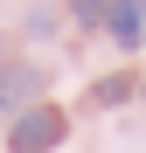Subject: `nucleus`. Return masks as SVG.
<instances>
[{"instance_id": "2", "label": "nucleus", "mask_w": 146, "mask_h": 153, "mask_svg": "<svg viewBox=\"0 0 146 153\" xmlns=\"http://www.w3.org/2000/svg\"><path fill=\"white\" fill-rule=\"evenodd\" d=\"M28 105H42V76L28 63H7L0 70V118H21Z\"/></svg>"}, {"instance_id": "5", "label": "nucleus", "mask_w": 146, "mask_h": 153, "mask_svg": "<svg viewBox=\"0 0 146 153\" xmlns=\"http://www.w3.org/2000/svg\"><path fill=\"white\" fill-rule=\"evenodd\" d=\"M70 14H77V21H97V14H104V0H70Z\"/></svg>"}, {"instance_id": "4", "label": "nucleus", "mask_w": 146, "mask_h": 153, "mask_svg": "<svg viewBox=\"0 0 146 153\" xmlns=\"http://www.w3.org/2000/svg\"><path fill=\"white\" fill-rule=\"evenodd\" d=\"M132 97V76H97L90 84V105H125Z\"/></svg>"}, {"instance_id": "1", "label": "nucleus", "mask_w": 146, "mask_h": 153, "mask_svg": "<svg viewBox=\"0 0 146 153\" xmlns=\"http://www.w3.org/2000/svg\"><path fill=\"white\" fill-rule=\"evenodd\" d=\"M63 132H70V118H63L56 105H28V111L14 118L7 146H14V153H56V146H63Z\"/></svg>"}, {"instance_id": "3", "label": "nucleus", "mask_w": 146, "mask_h": 153, "mask_svg": "<svg viewBox=\"0 0 146 153\" xmlns=\"http://www.w3.org/2000/svg\"><path fill=\"white\" fill-rule=\"evenodd\" d=\"M104 21H111V42H118V49H139V35H146V0H111Z\"/></svg>"}]
</instances>
